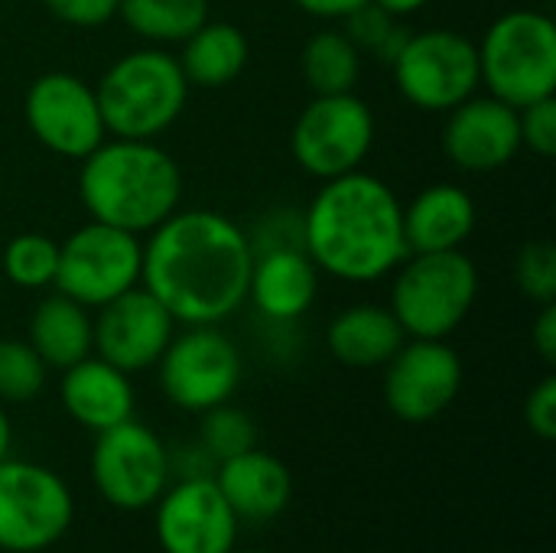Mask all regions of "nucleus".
<instances>
[{"instance_id": "obj_1", "label": "nucleus", "mask_w": 556, "mask_h": 553, "mask_svg": "<svg viewBox=\"0 0 556 553\" xmlns=\"http://www.w3.org/2000/svg\"><path fill=\"white\" fill-rule=\"evenodd\" d=\"M254 248L222 212L176 209L143 241L140 287L182 326H222L248 303Z\"/></svg>"}, {"instance_id": "obj_2", "label": "nucleus", "mask_w": 556, "mask_h": 553, "mask_svg": "<svg viewBox=\"0 0 556 553\" xmlns=\"http://www.w3.org/2000/svg\"><path fill=\"white\" fill-rule=\"evenodd\" d=\"M303 251L319 274L345 284H375L394 274L407 257L397 192L365 169L326 179L303 215Z\"/></svg>"}, {"instance_id": "obj_3", "label": "nucleus", "mask_w": 556, "mask_h": 553, "mask_svg": "<svg viewBox=\"0 0 556 553\" xmlns=\"http://www.w3.org/2000/svg\"><path fill=\"white\" fill-rule=\"evenodd\" d=\"M78 199L88 218L143 238L179 209L182 169L156 140L111 137L81 160Z\"/></svg>"}, {"instance_id": "obj_4", "label": "nucleus", "mask_w": 556, "mask_h": 553, "mask_svg": "<svg viewBox=\"0 0 556 553\" xmlns=\"http://www.w3.org/2000/svg\"><path fill=\"white\" fill-rule=\"evenodd\" d=\"M189 91L179 59L160 46L124 52L94 85L108 134L127 140H160L186 111Z\"/></svg>"}, {"instance_id": "obj_5", "label": "nucleus", "mask_w": 556, "mask_h": 553, "mask_svg": "<svg viewBox=\"0 0 556 553\" xmlns=\"http://www.w3.org/2000/svg\"><path fill=\"white\" fill-rule=\"evenodd\" d=\"M479 300V267L459 251L407 254L394 267L391 313L407 339H450Z\"/></svg>"}, {"instance_id": "obj_6", "label": "nucleus", "mask_w": 556, "mask_h": 553, "mask_svg": "<svg viewBox=\"0 0 556 553\" xmlns=\"http://www.w3.org/2000/svg\"><path fill=\"white\" fill-rule=\"evenodd\" d=\"M479 75L492 98L528 108L556 95V26L541 10L502 13L476 42Z\"/></svg>"}, {"instance_id": "obj_7", "label": "nucleus", "mask_w": 556, "mask_h": 553, "mask_svg": "<svg viewBox=\"0 0 556 553\" xmlns=\"http://www.w3.org/2000/svg\"><path fill=\"white\" fill-rule=\"evenodd\" d=\"M391 68L401 98L427 114L453 111L482 85L476 42L466 33L443 26L404 36Z\"/></svg>"}, {"instance_id": "obj_8", "label": "nucleus", "mask_w": 556, "mask_h": 553, "mask_svg": "<svg viewBox=\"0 0 556 553\" xmlns=\"http://www.w3.org/2000/svg\"><path fill=\"white\" fill-rule=\"evenodd\" d=\"M75 518L68 482L26 460L0 463V551L39 553L55 548Z\"/></svg>"}, {"instance_id": "obj_9", "label": "nucleus", "mask_w": 556, "mask_h": 553, "mask_svg": "<svg viewBox=\"0 0 556 553\" xmlns=\"http://www.w3.org/2000/svg\"><path fill=\"white\" fill-rule=\"evenodd\" d=\"M375 147V114L355 95H313L290 130V153L303 173L326 183L362 169Z\"/></svg>"}, {"instance_id": "obj_10", "label": "nucleus", "mask_w": 556, "mask_h": 553, "mask_svg": "<svg viewBox=\"0 0 556 553\" xmlns=\"http://www.w3.org/2000/svg\"><path fill=\"white\" fill-rule=\"evenodd\" d=\"M143 241L130 231L88 218L59 244V267L52 290L75 303L98 310L114 297L140 287Z\"/></svg>"}, {"instance_id": "obj_11", "label": "nucleus", "mask_w": 556, "mask_h": 553, "mask_svg": "<svg viewBox=\"0 0 556 553\" xmlns=\"http://www.w3.org/2000/svg\"><path fill=\"white\" fill-rule=\"evenodd\" d=\"M160 388L169 404L189 414H205L231 401L241 385L244 362L238 345L218 326H186L156 362Z\"/></svg>"}, {"instance_id": "obj_12", "label": "nucleus", "mask_w": 556, "mask_h": 553, "mask_svg": "<svg viewBox=\"0 0 556 553\" xmlns=\"http://www.w3.org/2000/svg\"><path fill=\"white\" fill-rule=\"evenodd\" d=\"M169 476V450L147 424L130 417L98 433L91 450V482L108 505L121 512L150 508L166 492Z\"/></svg>"}, {"instance_id": "obj_13", "label": "nucleus", "mask_w": 556, "mask_h": 553, "mask_svg": "<svg viewBox=\"0 0 556 553\" xmlns=\"http://www.w3.org/2000/svg\"><path fill=\"white\" fill-rule=\"evenodd\" d=\"M23 117L39 147L62 160H85L108 140L94 85L72 72H46L33 78L23 98Z\"/></svg>"}, {"instance_id": "obj_14", "label": "nucleus", "mask_w": 556, "mask_h": 553, "mask_svg": "<svg viewBox=\"0 0 556 553\" xmlns=\"http://www.w3.org/2000/svg\"><path fill=\"white\" fill-rule=\"evenodd\" d=\"M463 391V359L446 339H407L384 365V404L404 424L437 420Z\"/></svg>"}, {"instance_id": "obj_15", "label": "nucleus", "mask_w": 556, "mask_h": 553, "mask_svg": "<svg viewBox=\"0 0 556 553\" xmlns=\"http://www.w3.org/2000/svg\"><path fill=\"white\" fill-rule=\"evenodd\" d=\"M238 525L215 476L179 479L156 499L153 531L163 553H231Z\"/></svg>"}, {"instance_id": "obj_16", "label": "nucleus", "mask_w": 556, "mask_h": 553, "mask_svg": "<svg viewBox=\"0 0 556 553\" xmlns=\"http://www.w3.org/2000/svg\"><path fill=\"white\" fill-rule=\"evenodd\" d=\"M173 336L176 319L143 287L114 297L111 303L98 306L94 316V355L127 375L156 368Z\"/></svg>"}, {"instance_id": "obj_17", "label": "nucleus", "mask_w": 556, "mask_h": 553, "mask_svg": "<svg viewBox=\"0 0 556 553\" xmlns=\"http://www.w3.org/2000/svg\"><path fill=\"white\" fill-rule=\"evenodd\" d=\"M443 153L463 173H495L505 169L521 153L518 108L485 95H472L443 124Z\"/></svg>"}, {"instance_id": "obj_18", "label": "nucleus", "mask_w": 556, "mask_h": 553, "mask_svg": "<svg viewBox=\"0 0 556 553\" xmlns=\"http://www.w3.org/2000/svg\"><path fill=\"white\" fill-rule=\"evenodd\" d=\"M319 293V267L303 248L280 244L254 254L248 300L270 323H293L309 313Z\"/></svg>"}, {"instance_id": "obj_19", "label": "nucleus", "mask_w": 556, "mask_h": 553, "mask_svg": "<svg viewBox=\"0 0 556 553\" xmlns=\"http://www.w3.org/2000/svg\"><path fill=\"white\" fill-rule=\"evenodd\" d=\"M59 398L65 414L91 433H101L134 417L130 375L98 359L94 352L62 372Z\"/></svg>"}, {"instance_id": "obj_20", "label": "nucleus", "mask_w": 556, "mask_h": 553, "mask_svg": "<svg viewBox=\"0 0 556 553\" xmlns=\"http://www.w3.org/2000/svg\"><path fill=\"white\" fill-rule=\"evenodd\" d=\"M479 209L476 199L453 183H433L404 205V241L407 254L459 251L476 235Z\"/></svg>"}, {"instance_id": "obj_21", "label": "nucleus", "mask_w": 556, "mask_h": 553, "mask_svg": "<svg viewBox=\"0 0 556 553\" xmlns=\"http://www.w3.org/2000/svg\"><path fill=\"white\" fill-rule=\"evenodd\" d=\"M215 482L225 495V502L231 505V512L238 515V521H274L293 495V479L290 469L264 453V450H248L238 453L231 460H222L215 466Z\"/></svg>"}, {"instance_id": "obj_22", "label": "nucleus", "mask_w": 556, "mask_h": 553, "mask_svg": "<svg viewBox=\"0 0 556 553\" xmlns=\"http://www.w3.org/2000/svg\"><path fill=\"white\" fill-rule=\"evenodd\" d=\"M407 342L391 306L355 303L332 316L326 329V345L332 359L345 368H384L394 352Z\"/></svg>"}, {"instance_id": "obj_23", "label": "nucleus", "mask_w": 556, "mask_h": 553, "mask_svg": "<svg viewBox=\"0 0 556 553\" xmlns=\"http://www.w3.org/2000/svg\"><path fill=\"white\" fill-rule=\"evenodd\" d=\"M26 342L46 362V368L65 372L94 352V316L88 306L55 290L33 306Z\"/></svg>"}, {"instance_id": "obj_24", "label": "nucleus", "mask_w": 556, "mask_h": 553, "mask_svg": "<svg viewBox=\"0 0 556 553\" xmlns=\"http://www.w3.org/2000/svg\"><path fill=\"white\" fill-rule=\"evenodd\" d=\"M189 88H225L241 78L251 59L244 29L228 20H205L176 55Z\"/></svg>"}, {"instance_id": "obj_25", "label": "nucleus", "mask_w": 556, "mask_h": 553, "mask_svg": "<svg viewBox=\"0 0 556 553\" xmlns=\"http://www.w3.org/2000/svg\"><path fill=\"white\" fill-rule=\"evenodd\" d=\"M300 72L313 95L355 91L362 75V49L342 29H319L300 52Z\"/></svg>"}, {"instance_id": "obj_26", "label": "nucleus", "mask_w": 556, "mask_h": 553, "mask_svg": "<svg viewBox=\"0 0 556 553\" xmlns=\"http://www.w3.org/2000/svg\"><path fill=\"white\" fill-rule=\"evenodd\" d=\"M117 16L153 46H182L208 20V0H121Z\"/></svg>"}, {"instance_id": "obj_27", "label": "nucleus", "mask_w": 556, "mask_h": 553, "mask_svg": "<svg viewBox=\"0 0 556 553\" xmlns=\"http://www.w3.org/2000/svg\"><path fill=\"white\" fill-rule=\"evenodd\" d=\"M59 267V241L42 231H23L7 241L0 254L3 277L20 290H46L55 284Z\"/></svg>"}, {"instance_id": "obj_28", "label": "nucleus", "mask_w": 556, "mask_h": 553, "mask_svg": "<svg viewBox=\"0 0 556 553\" xmlns=\"http://www.w3.org/2000/svg\"><path fill=\"white\" fill-rule=\"evenodd\" d=\"M46 362L26 339H0V404H26L42 394Z\"/></svg>"}, {"instance_id": "obj_29", "label": "nucleus", "mask_w": 556, "mask_h": 553, "mask_svg": "<svg viewBox=\"0 0 556 553\" xmlns=\"http://www.w3.org/2000/svg\"><path fill=\"white\" fill-rule=\"evenodd\" d=\"M254 447H257V427L241 407H231L225 401V404L208 407L202 414V450L215 463L231 460L238 453H248Z\"/></svg>"}, {"instance_id": "obj_30", "label": "nucleus", "mask_w": 556, "mask_h": 553, "mask_svg": "<svg viewBox=\"0 0 556 553\" xmlns=\"http://www.w3.org/2000/svg\"><path fill=\"white\" fill-rule=\"evenodd\" d=\"M515 284L525 300L556 303V248L547 238H531L515 257Z\"/></svg>"}, {"instance_id": "obj_31", "label": "nucleus", "mask_w": 556, "mask_h": 553, "mask_svg": "<svg viewBox=\"0 0 556 553\" xmlns=\"http://www.w3.org/2000/svg\"><path fill=\"white\" fill-rule=\"evenodd\" d=\"M345 23H349V39L365 52V49H375L378 55H384L388 62L394 59V52H397V46L404 42V36L407 33H401L397 29V16H391V13H384L381 7H375L371 0L362 7V10H355L352 16H345Z\"/></svg>"}, {"instance_id": "obj_32", "label": "nucleus", "mask_w": 556, "mask_h": 553, "mask_svg": "<svg viewBox=\"0 0 556 553\" xmlns=\"http://www.w3.org/2000/svg\"><path fill=\"white\" fill-rule=\"evenodd\" d=\"M518 130H521V150H531L541 160H551L556 153V98H541L518 111Z\"/></svg>"}, {"instance_id": "obj_33", "label": "nucleus", "mask_w": 556, "mask_h": 553, "mask_svg": "<svg viewBox=\"0 0 556 553\" xmlns=\"http://www.w3.org/2000/svg\"><path fill=\"white\" fill-rule=\"evenodd\" d=\"M46 10L75 29H98L117 16L121 0H42Z\"/></svg>"}, {"instance_id": "obj_34", "label": "nucleus", "mask_w": 556, "mask_h": 553, "mask_svg": "<svg viewBox=\"0 0 556 553\" xmlns=\"http://www.w3.org/2000/svg\"><path fill=\"white\" fill-rule=\"evenodd\" d=\"M525 424L531 427V433H534V437H541V440H547V443L556 437V378L554 375L541 378V381L531 388V394H528V401H525Z\"/></svg>"}, {"instance_id": "obj_35", "label": "nucleus", "mask_w": 556, "mask_h": 553, "mask_svg": "<svg viewBox=\"0 0 556 553\" xmlns=\"http://www.w3.org/2000/svg\"><path fill=\"white\" fill-rule=\"evenodd\" d=\"M531 342H534V352L544 359V365H554L556 362V303H544V306H541V313L534 316Z\"/></svg>"}, {"instance_id": "obj_36", "label": "nucleus", "mask_w": 556, "mask_h": 553, "mask_svg": "<svg viewBox=\"0 0 556 553\" xmlns=\"http://www.w3.org/2000/svg\"><path fill=\"white\" fill-rule=\"evenodd\" d=\"M303 13L319 16V20H345L355 10H362L368 0H293Z\"/></svg>"}, {"instance_id": "obj_37", "label": "nucleus", "mask_w": 556, "mask_h": 553, "mask_svg": "<svg viewBox=\"0 0 556 553\" xmlns=\"http://www.w3.org/2000/svg\"><path fill=\"white\" fill-rule=\"evenodd\" d=\"M375 7H381L384 13H391V16H410V13H417V10H424L430 0H371Z\"/></svg>"}, {"instance_id": "obj_38", "label": "nucleus", "mask_w": 556, "mask_h": 553, "mask_svg": "<svg viewBox=\"0 0 556 553\" xmlns=\"http://www.w3.org/2000/svg\"><path fill=\"white\" fill-rule=\"evenodd\" d=\"M10 447H13V424H10V417H7V411L0 404V463L10 456Z\"/></svg>"}, {"instance_id": "obj_39", "label": "nucleus", "mask_w": 556, "mask_h": 553, "mask_svg": "<svg viewBox=\"0 0 556 553\" xmlns=\"http://www.w3.org/2000/svg\"><path fill=\"white\" fill-rule=\"evenodd\" d=\"M231 553H235V551H231ZM248 553H251V551H248Z\"/></svg>"}]
</instances>
